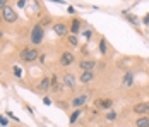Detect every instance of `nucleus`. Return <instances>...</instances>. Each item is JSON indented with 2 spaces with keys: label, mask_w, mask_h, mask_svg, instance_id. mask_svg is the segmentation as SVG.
Wrapping results in <instances>:
<instances>
[{
  "label": "nucleus",
  "mask_w": 149,
  "mask_h": 127,
  "mask_svg": "<svg viewBox=\"0 0 149 127\" xmlns=\"http://www.w3.org/2000/svg\"><path fill=\"white\" fill-rule=\"evenodd\" d=\"M63 86H67L69 89H75L77 86H75V77L72 74H67L65 72V76H63Z\"/></svg>",
  "instance_id": "0eeeda50"
},
{
  "label": "nucleus",
  "mask_w": 149,
  "mask_h": 127,
  "mask_svg": "<svg viewBox=\"0 0 149 127\" xmlns=\"http://www.w3.org/2000/svg\"><path fill=\"white\" fill-rule=\"evenodd\" d=\"M48 24H52V17L50 15H45V17H41V21H40V26H48Z\"/></svg>",
  "instance_id": "6ab92c4d"
},
{
  "label": "nucleus",
  "mask_w": 149,
  "mask_h": 127,
  "mask_svg": "<svg viewBox=\"0 0 149 127\" xmlns=\"http://www.w3.org/2000/svg\"><path fill=\"white\" fill-rule=\"evenodd\" d=\"M14 76H15V77H21V76H22V71H21V67L14 65Z\"/></svg>",
  "instance_id": "4be33fe9"
},
{
  "label": "nucleus",
  "mask_w": 149,
  "mask_h": 127,
  "mask_svg": "<svg viewBox=\"0 0 149 127\" xmlns=\"http://www.w3.org/2000/svg\"><path fill=\"white\" fill-rule=\"evenodd\" d=\"M0 126H2V127L7 126V119H5V117H2V115H0Z\"/></svg>",
  "instance_id": "393cba45"
},
{
  "label": "nucleus",
  "mask_w": 149,
  "mask_h": 127,
  "mask_svg": "<svg viewBox=\"0 0 149 127\" xmlns=\"http://www.w3.org/2000/svg\"><path fill=\"white\" fill-rule=\"evenodd\" d=\"M79 28H81V22H79V19H74V21H72V26H70L72 34H77V33H79Z\"/></svg>",
  "instance_id": "2eb2a0df"
},
{
  "label": "nucleus",
  "mask_w": 149,
  "mask_h": 127,
  "mask_svg": "<svg viewBox=\"0 0 149 127\" xmlns=\"http://www.w3.org/2000/svg\"><path fill=\"white\" fill-rule=\"evenodd\" d=\"M132 83H134V72L129 71L127 74H125V77H123V83H122V84L125 86V88H130Z\"/></svg>",
  "instance_id": "f8f14e48"
},
{
  "label": "nucleus",
  "mask_w": 149,
  "mask_h": 127,
  "mask_svg": "<svg viewBox=\"0 0 149 127\" xmlns=\"http://www.w3.org/2000/svg\"><path fill=\"white\" fill-rule=\"evenodd\" d=\"M7 2H9V0H0V11H3V9L7 7Z\"/></svg>",
  "instance_id": "b1692460"
},
{
  "label": "nucleus",
  "mask_w": 149,
  "mask_h": 127,
  "mask_svg": "<svg viewBox=\"0 0 149 127\" xmlns=\"http://www.w3.org/2000/svg\"><path fill=\"white\" fill-rule=\"evenodd\" d=\"M2 15H3V21H5V22H10V24H12V22L17 21V12H15L12 7H9V5L2 11Z\"/></svg>",
  "instance_id": "7ed1b4c3"
},
{
  "label": "nucleus",
  "mask_w": 149,
  "mask_h": 127,
  "mask_svg": "<svg viewBox=\"0 0 149 127\" xmlns=\"http://www.w3.org/2000/svg\"><path fill=\"white\" fill-rule=\"evenodd\" d=\"M127 21H130L132 24H137V17L132 15V14H127Z\"/></svg>",
  "instance_id": "5701e85b"
},
{
  "label": "nucleus",
  "mask_w": 149,
  "mask_h": 127,
  "mask_svg": "<svg viewBox=\"0 0 149 127\" xmlns=\"http://www.w3.org/2000/svg\"><path fill=\"white\" fill-rule=\"evenodd\" d=\"M74 55L70 53V52H63L62 53V57H60V64L63 65V67H69V65H72L74 64Z\"/></svg>",
  "instance_id": "20e7f679"
},
{
  "label": "nucleus",
  "mask_w": 149,
  "mask_h": 127,
  "mask_svg": "<svg viewBox=\"0 0 149 127\" xmlns=\"http://www.w3.org/2000/svg\"><path fill=\"white\" fill-rule=\"evenodd\" d=\"M53 31H55L58 36H63V34H67L69 28H67V24H63V22H57V24L53 26Z\"/></svg>",
  "instance_id": "1a4fd4ad"
},
{
  "label": "nucleus",
  "mask_w": 149,
  "mask_h": 127,
  "mask_svg": "<svg viewBox=\"0 0 149 127\" xmlns=\"http://www.w3.org/2000/svg\"><path fill=\"white\" fill-rule=\"evenodd\" d=\"M7 115H9L10 119H14V120H17V117H15V115H12V112H7Z\"/></svg>",
  "instance_id": "c85d7f7f"
},
{
  "label": "nucleus",
  "mask_w": 149,
  "mask_h": 127,
  "mask_svg": "<svg viewBox=\"0 0 149 127\" xmlns=\"http://www.w3.org/2000/svg\"><path fill=\"white\" fill-rule=\"evenodd\" d=\"M19 58L22 62H34L36 58H40V52L36 48H24V50H21Z\"/></svg>",
  "instance_id": "f03ea898"
},
{
  "label": "nucleus",
  "mask_w": 149,
  "mask_h": 127,
  "mask_svg": "<svg viewBox=\"0 0 149 127\" xmlns=\"http://www.w3.org/2000/svg\"><path fill=\"white\" fill-rule=\"evenodd\" d=\"M0 127H2V126H0Z\"/></svg>",
  "instance_id": "2f4dec72"
},
{
  "label": "nucleus",
  "mask_w": 149,
  "mask_h": 127,
  "mask_svg": "<svg viewBox=\"0 0 149 127\" xmlns=\"http://www.w3.org/2000/svg\"><path fill=\"white\" fill-rule=\"evenodd\" d=\"M43 38H45V28L36 24L34 28L31 29V43L33 45H41Z\"/></svg>",
  "instance_id": "f257e3e1"
},
{
  "label": "nucleus",
  "mask_w": 149,
  "mask_h": 127,
  "mask_svg": "<svg viewBox=\"0 0 149 127\" xmlns=\"http://www.w3.org/2000/svg\"><path fill=\"white\" fill-rule=\"evenodd\" d=\"M2 36H3V31H2V29H0V38H2Z\"/></svg>",
  "instance_id": "c756f323"
},
{
  "label": "nucleus",
  "mask_w": 149,
  "mask_h": 127,
  "mask_svg": "<svg viewBox=\"0 0 149 127\" xmlns=\"http://www.w3.org/2000/svg\"><path fill=\"white\" fill-rule=\"evenodd\" d=\"M67 40H69V43H70L72 46H77V45H79V41H77V38H75V34H70V36H69Z\"/></svg>",
  "instance_id": "aec40b11"
},
{
  "label": "nucleus",
  "mask_w": 149,
  "mask_h": 127,
  "mask_svg": "<svg viewBox=\"0 0 149 127\" xmlns=\"http://www.w3.org/2000/svg\"><path fill=\"white\" fill-rule=\"evenodd\" d=\"M135 127H149V117L142 115L135 120Z\"/></svg>",
  "instance_id": "4468645a"
},
{
  "label": "nucleus",
  "mask_w": 149,
  "mask_h": 127,
  "mask_svg": "<svg viewBox=\"0 0 149 127\" xmlns=\"http://www.w3.org/2000/svg\"><path fill=\"white\" fill-rule=\"evenodd\" d=\"M79 67H81L82 71H94V67H96V60H93V58H84V60H81Z\"/></svg>",
  "instance_id": "39448f33"
},
{
  "label": "nucleus",
  "mask_w": 149,
  "mask_h": 127,
  "mask_svg": "<svg viewBox=\"0 0 149 127\" xmlns=\"http://www.w3.org/2000/svg\"><path fill=\"white\" fill-rule=\"evenodd\" d=\"M48 89H50V77H43V79L40 81L38 91H40V93H46Z\"/></svg>",
  "instance_id": "9d476101"
},
{
  "label": "nucleus",
  "mask_w": 149,
  "mask_h": 127,
  "mask_svg": "<svg viewBox=\"0 0 149 127\" xmlns=\"http://www.w3.org/2000/svg\"><path fill=\"white\" fill-rule=\"evenodd\" d=\"M24 5H26V0H19L17 2V7H24Z\"/></svg>",
  "instance_id": "bb28decb"
},
{
  "label": "nucleus",
  "mask_w": 149,
  "mask_h": 127,
  "mask_svg": "<svg viewBox=\"0 0 149 127\" xmlns=\"http://www.w3.org/2000/svg\"><path fill=\"white\" fill-rule=\"evenodd\" d=\"M2 21H3V15L0 14V22H2Z\"/></svg>",
  "instance_id": "7c9ffc66"
},
{
  "label": "nucleus",
  "mask_w": 149,
  "mask_h": 127,
  "mask_svg": "<svg viewBox=\"0 0 149 127\" xmlns=\"http://www.w3.org/2000/svg\"><path fill=\"white\" fill-rule=\"evenodd\" d=\"M144 24H149V14L144 15Z\"/></svg>",
  "instance_id": "cd10ccee"
},
{
  "label": "nucleus",
  "mask_w": 149,
  "mask_h": 127,
  "mask_svg": "<svg viewBox=\"0 0 149 127\" xmlns=\"http://www.w3.org/2000/svg\"><path fill=\"white\" fill-rule=\"evenodd\" d=\"M100 52H101V55H106V52H108V48H106V40L101 38V41H100Z\"/></svg>",
  "instance_id": "a211bd4d"
},
{
  "label": "nucleus",
  "mask_w": 149,
  "mask_h": 127,
  "mask_svg": "<svg viewBox=\"0 0 149 127\" xmlns=\"http://www.w3.org/2000/svg\"><path fill=\"white\" fill-rule=\"evenodd\" d=\"M86 95H81V96H75L74 100H72V105H74L75 108H79V107H82L84 103H86Z\"/></svg>",
  "instance_id": "ddd939ff"
},
{
  "label": "nucleus",
  "mask_w": 149,
  "mask_h": 127,
  "mask_svg": "<svg viewBox=\"0 0 149 127\" xmlns=\"http://www.w3.org/2000/svg\"><path fill=\"white\" fill-rule=\"evenodd\" d=\"M50 89H53V93H58L60 89H62V86H60L57 76H53V77L50 79Z\"/></svg>",
  "instance_id": "9b49d317"
},
{
  "label": "nucleus",
  "mask_w": 149,
  "mask_h": 127,
  "mask_svg": "<svg viewBox=\"0 0 149 127\" xmlns=\"http://www.w3.org/2000/svg\"><path fill=\"white\" fill-rule=\"evenodd\" d=\"M111 105H113V100L101 98V108H111Z\"/></svg>",
  "instance_id": "dca6fc26"
},
{
  "label": "nucleus",
  "mask_w": 149,
  "mask_h": 127,
  "mask_svg": "<svg viewBox=\"0 0 149 127\" xmlns=\"http://www.w3.org/2000/svg\"><path fill=\"white\" fill-rule=\"evenodd\" d=\"M79 79H81V83H89L94 79V71H82L81 72V76H79Z\"/></svg>",
  "instance_id": "6e6552de"
},
{
  "label": "nucleus",
  "mask_w": 149,
  "mask_h": 127,
  "mask_svg": "<svg viewBox=\"0 0 149 127\" xmlns=\"http://www.w3.org/2000/svg\"><path fill=\"white\" fill-rule=\"evenodd\" d=\"M134 112L139 115H146L149 113V101H142V103H137L134 107Z\"/></svg>",
  "instance_id": "423d86ee"
},
{
  "label": "nucleus",
  "mask_w": 149,
  "mask_h": 127,
  "mask_svg": "<svg viewBox=\"0 0 149 127\" xmlns=\"http://www.w3.org/2000/svg\"><path fill=\"white\" fill-rule=\"evenodd\" d=\"M43 103H45V105H52V100L48 98V96H45V98H43Z\"/></svg>",
  "instance_id": "a878e982"
},
{
  "label": "nucleus",
  "mask_w": 149,
  "mask_h": 127,
  "mask_svg": "<svg viewBox=\"0 0 149 127\" xmlns=\"http://www.w3.org/2000/svg\"><path fill=\"white\" fill-rule=\"evenodd\" d=\"M115 119H117V112L110 110V112L106 113V120H115Z\"/></svg>",
  "instance_id": "412c9836"
},
{
  "label": "nucleus",
  "mask_w": 149,
  "mask_h": 127,
  "mask_svg": "<svg viewBox=\"0 0 149 127\" xmlns=\"http://www.w3.org/2000/svg\"><path fill=\"white\" fill-rule=\"evenodd\" d=\"M81 113H82L81 112V108H77L75 112H72V115H70V124H75V120L81 117Z\"/></svg>",
  "instance_id": "f3484780"
}]
</instances>
